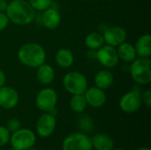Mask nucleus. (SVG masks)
<instances>
[{
    "label": "nucleus",
    "mask_w": 151,
    "mask_h": 150,
    "mask_svg": "<svg viewBox=\"0 0 151 150\" xmlns=\"http://www.w3.org/2000/svg\"><path fill=\"white\" fill-rule=\"evenodd\" d=\"M5 13L9 20L18 26H27L33 22L35 11L25 0H12L7 5Z\"/></svg>",
    "instance_id": "obj_1"
},
{
    "label": "nucleus",
    "mask_w": 151,
    "mask_h": 150,
    "mask_svg": "<svg viewBox=\"0 0 151 150\" xmlns=\"http://www.w3.org/2000/svg\"><path fill=\"white\" fill-rule=\"evenodd\" d=\"M19 62L30 68H37L45 63L46 52L42 45L37 42H27L18 50Z\"/></svg>",
    "instance_id": "obj_2"
},
{
    "label": "nucleus",
    "mask_w": 151,
    "mask_h": 150,
    "mask_svg": "<svg viewBox=\"0 0 151 150\" xmlns=\"http://www.w3.org/2000/svg\"><path fill=\"white\" fill-rule=\"evenodd\" d=\"M133 80L140 85H147L151 81V61L150 57H137L130 66Z\"/></svg>",
    "instance_id": "obj_3"
},
{
    "label": "nucleus",
    "mask_w": 151,
    "mask_h": 150,
    "mask_svg": "<svg viewBox=\"0 0 151 150\" xmlns=\"http://www.w3.org/2000/svg\"><path fill=\"white\" fill-rule=\"evenodd\" d=\"M63 86L72 95H83L88 89V80L81 72L73 71L64 76Z\"/></svg>",
    "instance_id": "obj_4"
},
{
    "label": "nucleus",
    "mask_w": 151,
    "mask_h": 150,
    "mask_svg": "<svg viewBox=\"0 0 151 150\" xmlns=\"http://www.w3.org/2000/svg\"><path fill=\"white\" fill-rule=\"evenodd\" d=\"M36 141L35 134L29 129H19L12 133L10 137V141L13 149L18 150H27L33 148Z\"/></svg>",
    "instance_id": "obj_5"
},
{
    "label": "nucleus",
    "mask_w": 151,
    "mask_h": 150,
    "mask_svg": "<svg viewBox=\"0 0 151 150\" xmlns=\"http://www.w3.org/2000/svg\"><path fill=\"white\" fill-rule=\"evenodd\" d=\"M57 103L58 94L51 88H42L38 92L35 97L36 107L43 112H49L52 109L56 108Z\"/></svg>",
    "instance_id": "obj_6"
},
{
    "label": "nucleus",
    "mask_w": 151,
    "mask_h": 150,
    "mask_svg": "<svg viewBox=\"0 0 151 150\" xmlns=\"http://www.w3.org/2000/svg\"><path fill=\"white\" fill-rule=\"evenodd\" d=\"M91 140L82 133L68 135L63 141L62 150H92Z\"/></svg>",
    "instance_id": "obj_7"
},
{
    "label": "nucleus",
    "mask_w": 151,
    "mask_h": 150,
    "mask_svg": "<svg viewBox=\"0 0 151 150\" xmlns=\"http://www.w3.org/2000/svg\"><path fill=\"white\" fill-rule=\"evenodd\" d=\"M96 58L101 65L107 68H113L119 63V56L115 47L104 44L96 51Z\"/></svg>",
    "instance_id": "obj_8"
},
{
    "label": "nucleus",
    "mask_w": 151,
    "mask_h": 150,
    "mask_svg": "<svg viewBox=\"0 0 151 150\" xmlns=\"http://www.w3.org/2000/svg\"><path fill=\"white\" fill-rule=\"evenodd\" d=\"M142 104L141 94L138 91H129L122 95L119 100V108L127 113L137 111Z\"/></svg>",
    "instance_id": "obj_9"
},
{
    "label": "nucleus",
    "mask_w": 151,
    "mask_h": 150,
    "mask_svg": "<svg viewBox=\"0 0 151 150\" xmlns=\"http://www.w3.org/2000/svg\"><path fill=\"white\" fill-rule=\"evenodd\" d=\"M104 43L112 47H118L124 42H126L127 34L125 28L122 27H111L104 30Z\"/></svg>",
    "instance_id": "obj_10"
},
{
    "label": "nucleus",
    "mask_w": 151,
    "mask_h": 150,
    "mask_svg": "<svg viewBox=\"0 0 151 150\" xmlns=\"http://www.w3.org/2000/svg\"><path fill=\"white\" fill-rule=\"evenodd\" d=\"M56 128V118L48 112L42 115L36 122V132L39 136L46 138L50 136Z\"/></svg>",
    "instance_id": "obj_11"
},
{
    "label": "nucleus",
    "mask_w": 151,
    "mask_h": 150,
    "mask_svg": "<svg viewBox=\"0 0 151 150\" xmlns=\"http://www.w3.org/2000/svg\"><path fill=\"white\" fill-rule=\"evenodd\" d=\"M19 99V94L13 88L8 86L0 88V106L3 109H13L17 106Z\"/></svg>",
    "instance_id": "obj_12"
},
{
    "label": "nucleus",
    "mask_w": 151,
    "mask_h": 150,
    "mask_svg": "<svg viewBox=\"0 0 151 150\" xmlns=\"http://www.w3.org/2000/svg\"><path fill=\"white\" fill-rule=\"evenodd\" d=\"M83 95L87 103L93 108H101L106 102V95L104 91L97 87L87 89Z\"/></svg>",
    "instance_id": "obj_13"
},
{
    "label": "nucleus",
    "mask_w": 151,
    "mask_h": 150,
    "mask_svg": "<svg viewBox=\"0 0 151 150\" xmlns=\"http://www.w3.org/2000/svg\"><path fill=\"white\" fill-rule=\"evenodd\" d=\"M42 21L46 28L55 29L60 24L61 21L60 13L57 9L50 7L43 11V14L42 16Z\"/></svg>",
    "instance_id": "obj_14"
},
{
    "label": "nucleus",
    "mask_w": 151,
    "mask_h": 150,
    "mask_svg": "<svg viewBox=\"0 0 151 150\" xmlns=\"http://www.w3.org/2000/svg\"><path fill=\"white\" fill-rule=\"evenodd\" d=\"M136 55L139 57H150L151 55V35L145 34L137 40L134 45Z\"/></svg>",
    "instance_id": "obj_15"
},
{
    "label": "nucleus",
    "mask_w": 151,
    "mask_h": 150,
    "mask_svg": "<svg viewBox=\"0 0 151 150\" xmlns=\"http://www.w3.org/2000/svg\"><path fill=\"white\" fill-rule=\"evenodd\" d=\"M36 69V78L40 83L43 85H49L54 80L55 72L51 65L44 63Z\"/></svg>",
    "instance_id": "obj_16"
},
{
    "label": "nucleus",
    "mask_w": 151,
    "mask_h": 150,
    "mask_svg": "<svg viewBox=\"0 0 151 150\" xmlns=\"http://www.w3.org/2000/svg\"><path fill=\"white\" fill-rule=\"evenodd\" d=\"M94 80L96 87L105 90L112 86L114 82V77L112 72L109 70H101L96 74Z\"/></svg>",
    "instance_id": "obj_17"
},
{
    "label": "nucleus",
    "mask_w": 151,
    "mask_h": 150,
    "mask_svg": "<svg viewBox=\"0 0 151 150\" xmlns=\"http://www.w3.org/2000/svg\"><path fill=\"white\" fill-rule=\"evenodd\" d=\"M117 53L119 58L126 63H132L137 57L134 46L126 42L118 46Z\"/></svg>",
    "instance_id": "obj_18"
},
{
    "label": "nucleus",
    "mask_w": 151,
    "mask_h": 150,
    "mask_svg": "<svg viewBox=\"0 0 151 150\" xmlns=\"http://www.w3.org/2000/svg\"><path fill=\"white\" fill-rule=\"evenodd\" d=\"M55 60L58 66L62 68H69L73 65L74 57L73 52L65 48L58 50L55 55Z\"/></svg>",
    "instance_id": "obj_19"
},
{
    "label": "nucleus",
    "mask_w": 151,
    "mask_h": 150,
    "mask_svg": "<svg viewBox=\"0 0 151 150\" xmlns=\"http://www.w3.org/2000/svg\"><path fill=\"white\" fill-rule=\"evenodd\" d=\"M92 147L96 150H112L114 147L113 140L106 134H96L91 139Z\"/></svg>",
    "instance_id": "obj_20"
},
{
    "label": "nucleus",
    "mask_w": 151,
    "mask_h": 150,
    "mask_svg": "<svg viewBox=\"0 0 151 150\" xmlns=\"http://www.w3.org/2000/svg\"><path fill=\"white\" fill-rule=\"evenodd\" d=\"M85 44L90 50H98L104 44V36L98 32H92L86 36Z\"/></svg>",
    "instance_id": "obj_21"
},
{
    "label": "nucleus",
    "mask_w": 151,
    "mask_h": 150,
    "mask_svg": "<svg viewBox=\"0 0 151 150\" xmlns=\"http://www.w3.org/2000/svg\"><path fill=\"white\" fill-rule=\"evenodd\" d=\"M69 104L71 110L76 113L83 112L88 105L84 95H73Z\"/></svg>",
    "instance_id": "obj_22"
},
{
    "label": "nucleus",
    "mask_w": 151,
    "mask_h": 150,
    "mask_svg": "<svg viewBox=\"0 0 151 150\" xmlns=\"http://www.w3.org/2000/svg\"><path fill=\"white\" fill-rule=\"evenodd\" d=\"M78 126L82 131L86 133H91L94 130V122L92 118L87 115H82L79 118Z\"/></svg>",
    "instance_id": "obj_23"
},
{
    "label": "nucleus",
    "mask_w": 151,
    "mask_h": 150,
    "mask_svg": "<svg viewBox=\"0 0 151 150\" xmlns=\"http://www.w3.org/2000/svg\"><path fill=\"white\" fill-rule=\"evenodd\" d=\"M28 3L34 8L35 11H44L51 6L52 0H29Z\"/></svg>",
    "instance_id": "obj_24"
},
{
    "label": "nucleus",
    "mask_w": 151,
    "mask_h": 150,
    "mask_svg": "<svg viewBox=\"0 0 151 150\" xmlns=\"http://www.w3.org/2000/svg\"><path fill=\"white\" fill-rule=\"evenodd\" d=\"M5 128L8 130L9 133H14L20 128V122L17 118H12L8 120Z\"/></svg>",
    "instance_id": "obj_25"
},
{
    "label": "nucleus",
    "mask_w": 151,
    "mask_h": 150,
    "mask_svg": "<svg viewBox=\"0 0 151 150\" xmlns=\"http://www.w3.org/2000/svg\"><path fill=\"white\" fill-rule=\"evenodd\" d=\"M9 141H10V133L5 127L0 126V147L7 144Z\"/></svg>",
    "instance_id": "obj_26"
},
{
    "label": "nucleus",
    "mask_w": 151,
    "mask_h": 150,
    "mask_svg": "<svg viewBox=\"0 0 151 150\" xmlns=\"http://www.w3.org/2000/svg\"><path fill=\"white\" fill-rule=\"evenodd\" d=\"M142 102L148 107L150 108L151 107V91L150 89L145 90L142 95Z\"/></svg>",
    "instance_id": "obj_27"
},
{
    "label": "nucleus",
    "mask_w": 151,
    "mask_h": 150,
    "mask_svg": "<svg viewBox=\"0 0 151 150\" xmlns=\"http://www.w3.org/2000/svg\"><path fill=\"white\" fill-rule=\"evenodd\" d=\"M9 18L5 12H0V31H3L6 28L9 24Z\"/></svg>",
    "instance_id": "obj_28"
},
{
    "label": "nucleus",
    "mask_w": 151,
    "mask_h": 150,
    "mask_svg": "<svg viewBox=\"0 0 151 150\" xmlns=\"http://www.w3.org/2000/svg\"><path fill=\"white\" fill-rule=\"evenodd\" d=\"M8 3L6 0H0V12H5Z\"/></svg>",
    "instance_id": "obj_29"
},
{
    "label": "nucleus",
    "mask_w": 151,
    "mask_h": 150,
    "mask_svg": "<svg viewBox=\"0 0 151 150\" xmlns=\"http://www.w3.org/2000/svg\"><path fill=\"white\" fill-rule=\"evenodd\" d=\"M5 80H6L5 74H4V72L0 69V88H2L3 86H4Z\"/></svg>",
    "instance_id": "obj_30"
},
{
    "label": "nucleus",
    "mask_w": 151,
    "mask_h": 150,
    "mask_svg": "<svg viewBox=\"0 0 151 150\" xmlns=\"http://www.w3.org/2000/svg\"><path fill=\"white\" fill-rule=\"evenodd\" d=\"M136 150H150V148H140V149Z\"/></svg>",
    "instance_id": "obj_31"
},
{
    "label": "nucleus",
    "mask_w": 151,
    "mask_h": 150,
    "mask_svg": "<svg viewBox=\"0 0 151 150\" xmlns=\"http://www.w3.org/2000/svg\"><path fill=\"white\" fill-rule=\"evenodd\" d=\"M27 150H37V149H33V148H31V149H28Z\"/></svg>",
    "instance_id": "obj_32"
},
{
    "label": "nucleus",
    "mask_w": 151,
    "mask_h": 150,
    "mask_svg": "<svg viewBox=\"0 0 151 150\" xmlns=\"http://www.w3.org/2000/svg\"><path fill=\"white\" fill-rule=\"evenodd\" d=\"M112 150H125V149H112Z\"/></svg>",
    "instance_id": "obj_33"
},
{
    "label": "nucleus",
    "mask_w": 151,
    "mask_h": 150,
    "mask_svg": "<svg viewBox=\"0 0 151 150\" xmlns=\"http://www.w3.org/2000/svg\"><path fill=\"white\" fill-rule=\"evenodd\" d=\"M82 1H85V2H88V1H91V0H82Z\"/></svg>",
    "instance_id": "obj_34"
},
{
    "label": "nucleus",
    "mask_w": 151,
    "mask_h": 150,
    "mask_svg": "<svg viewBox=\"0 0 151 150\" xmlns=\"http://www.w3.org/2000/svg\"><path fill=\"white\" fill-rule=\"evenodd\" d=\"M10 150H18V149H13V148H12V149H10Z\"/></svg>",
    "instance_id": "obj_35"
}]
</instances>
